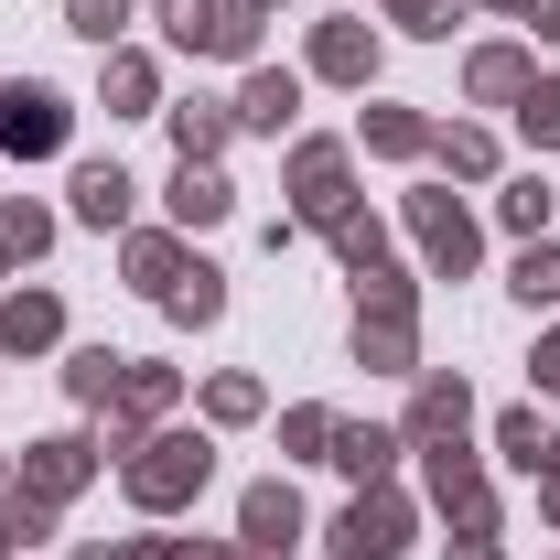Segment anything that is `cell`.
Segmentation results:
<instances>
[{
  "label": "cell",
  "mask_w": 560,
  "mask_h": 560,
  "mask_svg": "<svg viewBox=\"0 0 560 560\" xmlns=\"http://www.w3.org/2000/svg\"><path fill=\"white\" fill-rule=\"evenodd\" d=\"M119 475H130V495H140V506H184V495H206L215 453L195 442V431H162V442H140Z\"/></svg>",
  "instance_id": "1"
},
{
  "label": "cell",
  "mask_w": 560,
  "mask_h": 560,
  "mask_svg": "<svg viewBox=\"0 0 560 560\" xmlns=\"http://www.w3.org/2000/svg\"><path fill=\"white\" fill-rule=\"evenodd\" d=\"M162 33L184 55H248L259 44V11L248 0H162Z\"/></svg>",
  "instance_id": "2"
},
{
  "label": "cell",
  "mask_w": 560,
  "mask_h": 560,
  "mask_svg": "<svg viewBox=\"0 0 560 560\" xmlns=\"http://www.w3.org/2000/svg\"><path fill=\"white\" fill-rule=\"evenodd\" d=\"M399 550H410V506L399 495H355L335 517V560H399Z\"/></svg>",
  "instance_id": "3"
},
{
  "label": "cell",
  "mask_w": 560,
  "mask_h": 560,
  "mask_svg": "<svg viewBox=\"0 0 560 560\" xmlns=\"http://www.w3.org/2000/svg\"><path fill=\"white\" fill-rule=\"evenodd\" d=\"M0 151H66V97L55 86H0Z\"/></svg>",
  "instance_id": "4"
},
{
  "label": "cell",
  "mask_w": 560,
  "mask_h": 560,
  "mask_svg": "<svg viewBox=\"0 0 560 560\" xmlns=\"http://www.w3.org/2000/svg\"><path fill=\"white\" fill-rule=\"evenodd\" d=\"M410 226H420V248H431V270H442V280L475 270V215L453 206V195H410Z\"/></svg>",
  "instance_id": "5"
},
{
  "label": "cell",
  "mask_w": 560,
  "mask_h": 560,
  "mask_svg": "<svg viewBox=\"0 0 560 560\" xmlns=\"http://www.w3.org/2000/svg\"><path fill=\"white\" fill-rule=\"evenodd\" d=\"M291 195H302L313 226H335V215H346V151H335V140H302V151H291Z\"/></svg>",
  "instance_id": "6"
},
{
  "label": "cell",
  "mask_w": 560,
  "mask_h": 560,
  "mask_svg": "<svg viewBox=\"0 0 560 560\" xmlns=\"http://www.w3.org/2000/svg\"><path fill=\"white\" fill-rule=\"evenodd\" d=\"M431 495H442V517H453L464 539H486V528H495V495H486V475H475L464 453H431Z\"/></svg>",
  "instance_id": "7"
},
{
  "label": "cell",
  "mask_w": 560,
  "mask_h": 560,
  "mask_svg": "<svg viewBox=\"0 0 560 560\" xmlns=\"http://www.w3.org/2000/svg\"><path fill=\"white\" fill-rule=\"evenodd\" d=\"M86 475H97V442H33V464H22V495H44V506H66L75 486H86Z\"/></svg>",
  "instance_id": "8"
},
{
  "label": "cell",
  "mask_w": 560,
  "mask_h": 560,
  "mask_svg": "<svg viewBox=\"0 0 560 560\" xmlns=\"http://www.w3.org/2000/svg\"><path fill=\"white\" fill-rule=\"evenodd\" d=\"M237 528H248V550H291V539H302V495L291 486H248V506H237Z\"/></svg>",
  "instance_id": "9"
},
{
  "label": "cell",
  "mask_w": 560,
  "mask_h": 560,
  "mask_svg": "<svg viewBox=\"0 0 560 560\" xmlns=\"http://www.w3.org/2000/svg\"><path fill=\"white\" fill-rule=\"evenodd\" d=\"M291 108H302V75L291 66H259L237 86V130H291Z\"/></svg>",
  "instance_id": "10"
},
{
  "label": "cell",
  "mask_w": 560,
  "mask_h": 560,
  "mask_svg": "<svg viewBox=\"0 0 560 560\" xmlns=\"http://www.w3.org/2000/svg\"><path fill=\"white\" fill-rule=\"evenodd\" d=\"M464 420H475L464 377H420V399H410V431H399V442H453Z\"/></svg>",
  "instance_id": "11"
},
{
  "label": "cell",
  "mask_w": 560,
  "mask_h": 560,
  "mask_svg": "<svg viewBox=\"0 0 560 560\" xmlns=\"http://www.w3.org/2000/svg\"><path fill=\"white\" fill-rule=\"evenodd\" d=\"M313 66L335 75V86H366V75H377V33H366V22H324V44H313Z\"/></svg>",
  "instance_id": "12"
},
{
  "label": "cell",
  "mask_w": 560,
  "mask_h": 560,
  "mask_svg": "<svg viewBox=\"0 0 560 560\" xmlns=\"http://www.w3.org/2000/svg\"><path fill=\"white\" fill-rule=\"evenodd\" d=\"M55 335H66V313H55V291H11V302H0V346H11V355L55 346Z\"/></svg>",
  "instance_id": "13"
},
{
  "label": "cell",
  "mask_w": 560,
  "mask_h": 560,
  "mask_svg": "<svg viewBox=\"0 0 560 560\" xmlns=\"http://www.w3.org/2000/svg\"><path fill=\"white\" fill-rule=\"evenodd\" d=\"M399 453H410V442H399V431H366V420H335V453H324V464H346L355 486H377V475H388V464H399Z\"/></svg>",
  "instance_id": "14"
},
{
  "label": "cell",
  "mask_w": 560,
  "mask_h": 560,
  "mask_svg": "<svg viewBox=\"0 0 560 560\" xmlns=\"http://www.w3.org/2000/svg\"><path fill=\"white\" fill-rule=\"evenodd\" d=\"M226 130H237V108H226V97H184V108H173L184 162H215V151H226Z\"/></svg>",
  "instance_id": "15"
},
{
  "label": "cell",
  "mask_w": 560,
  "mask_h": 560,
  "mask_svg": "<svg viewBox=\"0 0 560 560\" xmlns=\"http://www.w3.org/2000/svg\"><path fill=\"white\" fill-rule=\"evenodd\" d=\"M130 173H119V162H86V173H75V215H86V226H119V215H130Z\"/></svg>",
  "instance_id": "16"
},
{
  "label": "cell",
  "mask_w": 560,
  "mask_h": 560,
  "mask_svg": "<svg viewBox=\"0 0 560 560\" xmlns=\"http://www.w3.org/2000/svg\"><path fill=\"white\" fill-rule=\"evenodd\" d=\"M226 206H237V195H226L215 162H184V173H173V215H184V226H215Z\"/></svg>",
  "instance_id": "17"
},
{
  "label": "cell",
  "mask_w": 560,
  "mask_h": 560,
  "mask_svg": "<svg viewBox=\"0 0 560 560\" xmlns=\"http://www.w3.org/2000/svg\"><path fill=\"white\" fill-rule=\"evenodd\" d=\"M464 86H475V97H528V55H517V44H486V55L464 66Z\"/></svg>",
  "instance_id": "18"
},
{
  "label": "cell",
  "mask_w": 560,
  "mask_h": 560,
  "mask_svg": "<svg viewBox=\"0 0 560 560\" xmlns=\"http://www.w3.org/2000/svg\"><path fill=\"white\" fill-rule=\"evenodd\" d=\"M162 313H184V324H215V313H226V280H215L206 259H195V270H184L173 291H162Z\"/></svg>",
  "instance_id": "19"
},
{
  "label": "cell",
  "mask_w": 560,
  "mask_h": 560,
  "mask_svg": "<svg viewBox=\"0 0 560 560\" xmlns=\"http://www.w3.org/2000/svg\"><path fill=\"white\" fill-rule=\"evenodd\" d=\"M195 270V259H184V248H173V237H130V280L140 291H151V302H162V291H173V280Z\"/></svg>",
  "instance_id": "20"
},
{
  "label": "cell",
  "mask_w": 560,
  "mask_h": 560,
  "mask_svg": "<svg viewBox=\"0 0 560 560\" xmlns=\"http://www.w3.org/2000/svg\"><path fill=\"white\" fill-rule=\"evenodd\" d=\"M119 377H130V355H108V346H86V355L66 366V388H75V399H119Z\"/></svg>",
  "instance_id": "21"
},
{
  "label": "cell",
  "mask_w": 560,
  "mask_h": 560,
  "mask_svg": "<svg viewBox=\"0 0 560 560\" xmlns=\"http://www.w3.org/2000/svg\"><path fill=\"white\" fill-rule=\"evenodd\" d=\"M366 151H431V130L410 108H366Z\"/></svg>",
  "instance_id": "22"
},
{
  "label": "cell",
  "mask_w": 560,
  "mask_h": 560,
  "mask_svg": "<svg viewBox=\"0 0 560 560\" xmlns=\"http://www.w3.org/2000/svg\"><path fill=\"white\" fill-rule=\"evenodd\" d=\"M517 302H560V248H517Z\"/></svg>",
  "instance_id": "23"
},
{
  "label": "cell",
  "mask_w": 560,
  "mask_h": 560,
  "mask_svg": "<svg viewBox=\"0 0 560 560\" xmlns=\"http://www.w3.org/2000/svg\"><path fill=\"white\" fill-rule=\"evenodd\" d=\"M44 237H55V215H44V206H0V248H11V259H33Z\"/></svg>",
  "instance_id": "24"
},
{
  "label": "cell",
  "mask_w": 560,
  "mask_h": 560,
  "mask_svg": "<svg viewBox=\"0 0 560 560\" xmlns=\"http://www.w3.org/2000/svg\"><path fill=\"white\" fill-rule=\"evenodd\" d=\"M431 151H442L453 173H495V140L486 130H431Z\"/></svg>",
  "instance_id": "25"
},
{
  "label": "cell",
  "mask_w": 560,
  "mask_h": 560,
  "mask_svg": "<svg viewBox=\"0 0 560 560\" xmlns=\"http://www.w3.org/2000/svg\"><path fill=\"white\" fill-rule=\"evenodd\" d=\"M517 130L539 140V151H560V86H528L517 97Z\"/></svg>",
  "instance_id": "26"
},
{
  "label": "cell",
  "mask_w": 560,
  "mask_h": 560,
  "mask_svg": "<svg viewBox=\"0 0 560 560\" xmlns=\"http://www.w3.org/2000/svg\"><path fill=\"white\" fill-rule=\"evenodd\" d=\"M108 97H119V119H140L151 108V66L140 55H108Z\"/></svg>",
  "instance_id": "27"
},
{
  "label": "cell",
  "mask_w": 560,
  "mask_h": 560,
  "mask_svg": "<svg viewBox=\"0 0 560 560\" xmlns=\"http://www.w3.org/2000/svg\"><path fill=\"white\" fill-rule=\"evenodd\" d=\"M495 442H506V464H528V475H539V453H550V431H539L528 410H506V420H495Z\"/></svg>",
  "instance_id": "28"
},
{
  "label": "cell",
  "mask_w": 560,
  "mask_h": 560,
  "mask_svg": "<svg viewBox=\"0 0 560 560\" xmlns=\"http://www.w3.org/2000/svg\"><path fill=\"white\" fill-rule=\"evenodd\" d=\"M66 22L86 44H119V22H130V0H66Z\"/></svg>",
  "instance_id": "29"
},
{
  "label": "cell",
  "mask_w": 560,
  "mask_h": 560,
  "mask_svg": "<svg viewBox=\"0 0 560 560\" xmlns=\"http://www.w3.org/2000/svg\"><path fill=\"white\" fill-rule=\"evenodd\" d=\"M162 399H173V377H162V366H130V377H119V410H130V420H151Z\"/></svg>",
  "instance_id": "30"
},
{
  "label": "cell",
  "mask_w": 560,
  "mask_h": 560,
  "mask_svg": "<svg viewBox=\"0 0 560 560\" xmlns=\"http://www.w3.org/2000/svg\"><path fill=\"white\" fill-rule=\"evenodd\" d=\"M206 410H215V420H259V377H215Z\"/></svg>",
  "instance_id": "31"
},
{
  "label": "cell",
  "mask_w": 560,
  "mask_h": 560,
  "mask_svg": "<svg viewBox=\"0 0 560 560\" xmlns=\"http://www.w3.org/2000/svg\"><path fill=\"white\" fill-rule=\"evenodd\" d=\"M506 226L539 237V226H550V184H517V195H506Z\"/></svg>",
  "instance_id": "32"
},
{
  "label": "cell",
  "mask_w": 560,
  "mask_h": 560,
  "mask_svg": "<svg viewBox=\"0 0 560 560\" xmlns=\"http://www.w3.org/2000/svg\"><path fill=\"white\" fill-rule=\"evenodd\" d=\"M280 442H291V453H324V442H335V420H324V410H291V420H280Z\"/></svg>",
  "instance_id": "33"
},
{
  "label": "cell",
  "mask_w": 560,
  "mask_h": 560,
  "mask_svg": "<svg viewBox=\"0 0 560 560\" xmlns=\"http://www.w3.org/2000/svg\"><path fill=\"white\" fill-rule=\"evenodd\" d=\"M399 22H410V33H453L464 11H453V0H399Z\"/></svg>",
  "instance_id": "34"
},
{
  "label": "cell",
  "mask_w": 560,
  "mask_h": 560,
  "mask_svg": "<svg viewBox=\"0 0 560 560\" xmlns=\"http://www.w3.org/2000/svg\"><path fill=\"white\" fill-rule=\"evenodd\" d=\"M528 377H539V388H560V335H550L539 355H528Z\"/></svg>",
  "instance_id": "35"
},
{
  "label": "cell",
  "mask_w": 560,
  "mask_h": 560,
  "mask_svg": "<svg viewBox=\"0 0 560 560\" xmlns=\"http://www.w3.org/2000/svg\"><path fill=\"white\" fill-rule=\"evenodd\" d=\"M151 560H226V550H206V539H162Z\"/></svg>",
  "instance_id": "36"
},
{
  "label": "cell",
  "mask_w": 560,
  "mask_h": 560,
  "mask_svg": "<svg viewBox=\"0 0 560 560\" xmlns=\"http://www.w3.org/2000/svg\"><path fill=\"white\" fill-rule=\"evenodd\" d=\"M539 475H550V486H539V495H550V528H560V442H550V453H539Z\"/></svg>",
  "instance_id": "37"
},
{
  "label": "cell",
  "mask_w": 560,
  "mask_h": 560,
  "mask_svg": "<svg viewBox=\"0 0 560 560\" xmlns=\"http://www.w3.org/2000/svg\"><path fill=\"white\" fill-rule=\"evenodd\" d=\"M539 33H550V44H560V0H539Z\"/></svg>",
  "instance_id": "38"
},
{
  "label": "cell",
  "mask_w": 560,
  "mask_h": 560,
  "mask_svg": "<svg viewBox=\"0 0 560 560\" xmlns=\"http://www.w3.org/2000/svg\"><path fill=\"white\" fill-rule=\"evenodd\" d=\"M453 560H495V550H486V539H464V550H453Z\"/></svg>",
  "instance_id": "39"
},
{
  "label": "cell",
  "mask_w": 560,
  "mask_h": 560,
  "mask_svg": "<svg viewBox=\"0 0 560 560\" xmlns=\"http://www.w3.org/2000/svg\"><path fill=\"white\" fill-rule=\"evenodd\" d=\"M75 560H130V550H75Z\"/></svg>",
  "instance_id": "40"
},
{
  "label": "cell",
  "mask_w": 560,
  "mask_h": 560,
  "mask_svg": "<svg viewBox=\"0 0 560 560\" xmlns=\"http://www.w3.org/2000/svg\"><path fill=\"white\" fill-rule=\"evenodd\" d=\"M495 11H539V0H495Z\"/></svg>",
  "instance_id": "41"
},
{
  "label": "cell",
  "mask_w": 560,
  "mask_h": 560,
  "mask_svg": "<svg viewBox=\"0 0 560 560\" xmlns=\"http://www.w3.org/2000/svg\"><path fill=\"white\" fill-rule=\"evenodd\" d=\"M0 270H11V248H0Z\"/></svg>",
  "instance_id": "42"
},
{
  "label": "cell",
  "mask_w": 560,
  "mask_h": 560,
  "mask_svg": "<svg viewBox=\"0 0 560 560\" xmlns=\"http://www.w3.org/2000/svg\"><path fill=\"white\" fill-rule=\"evenodd\" d=\"M248 11H270V0H248Z\"/></svg>",
  "instance_id": "43"
},
{
  "label": "cell",
  "mask_w": 560,
  "mask_h": 560,
  "mask_svg": "<svg viewBox=\"0 0 560 560\" xmlns=\"http://www.w3.org/2000/svg\"><path fill=\"white\" fill-rule=\"evenodd\" d=\"M248 560H270V550H248Z\"/></svg>",
  "instance_id": "44"
}]
</instances>
